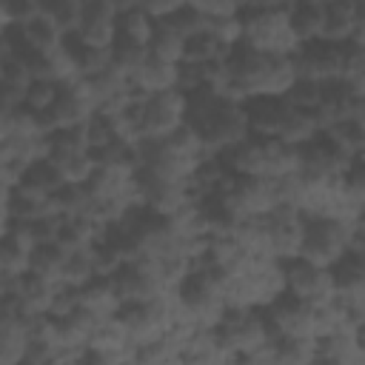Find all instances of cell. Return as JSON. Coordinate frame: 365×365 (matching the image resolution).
I'll return each instance as SVG.
<instances>
[{
  "label": "cell",
  "mask_w": 365,
  "mask_h": 365,
  "mask_svg": "<svg viewBox=\"0 0 365 365\" xmlns=\"http://www.w3.org/2000/svg\"><path fill=\"white\" fill-rule=\"evenodd\" d=\"M57 128L63 125H80L86 123L94 111H97V100L88 88V83L83 77H71V80H63L60 83V91H57V100L54 106L48 108Z\"/></svg>",
  "instance_id": "5bb4252c"
},
{
  "label": "cell",
  "mask_w": 365,
  "mask_h": 365,
  "mask_svg": "<svg viewBox=\"0 0 365 365\" xmlns=\"http://www.w3.org/2000/svg\"><path fill=\"white\" fill-rule=\"evenodd\" d=\"M54 285H57V282L40 277V274H34V271H23L20 277L0 279V294L14 297V302H17V308H20L23 314H48Z\"/></svg>",
  "instance_id": "9a60e30c"
},
{
  "label": "cell",
  "mask_w": 365,
  "mask_h": 365,
  "mask_svg": "<svg viewBox=\"0 0 365 365\" xmlns=\"http://www.w3.org/2000/svg\"><path fill=\"white\" fill-rule=\"evenodd\" d=\"M108 48H111V66H117V68L125 71L128 77H131V74L148 60V54H151V48H148L145 40L125 37V34H117Z\"/></svg>",
  "instance_id": "f546056e"
},
{
  "label": "cell",
  "mask_w": 365,
  "mask_h": 365,
  "mask_svg": "<svg viewBox=\"0 0 365 365\" xmlns=\"http://www.w3.org/2000/svg\"><path fill=\"white\" fill-rule=\"evenodd\" d=\"M31 248H34V240H31L26 222L3 220V240H0V279L20 277L23 271H29Z\"/></svg>",
  "instance_id": "2e32d148"
},
{
  "label": "cell",
  "mask_w": 365,
  "mask_h": 365,
  "mask_svg": "<svg viewBox=\"0 0 365 365\" xmlns=\"http://www.w3.org/2000/svg\"><path fill=\"white\" fill-rule=\"evenodd\" d=\"M331 274H334L336 297L348 302H365V251L348 248L331 265Z\"/></svg>",
  "instance_id": "d6986e66"
},
{
  "label": "cell",
  "mask_w": 365,
  "mask_h": 365,
  "mask_svg": "<svg viewBox=\"0 0 365 365\" xmlns=\"http://www.w3.org/2000/svg\"><path fill=\"white\" fill-rule=\"evenodd\" d=\"M317 362H331V365H348V362H365L354 331L351 328H339L331 334L317 336Z\"/></svg>",
  "instance_id": "7402d4cb"
},
{
  "label": "cell",
  "mask_w": 365,
  "mask_h": 365,
  "mask_svg": "<svg viewBox=\"0 0 365 365\" xmlns=\"http://www.w3.org/2000/svg\"><path fill=\"white\" fill-rule=\"evenodd\" d=\"M163 23H168L174 31H180L182 37H191V34H197V31H202L205 26H208V14L205 11H200L194 3H185L182 9H177V11H171L168 17H160Z\"/></svg>",
  "instance_id": "74e56055"
},
{
  "label": "cell",
  "mask_w": 365,
  "mask_h": 365,
  "mask_svg": "<svg viewBox=\"0 0 365 365\" xmlns=\"http://www.w3.org/2000/svg\"><path fill=\"white\" fill-rule=\"evenodd\" d=\"M297 77H311V80H334L342 74V57H345V43L334 40H308L299 43V48L291 54Z\"/></svg>",
  "instance_id": "4fadbf2b"
},
{
  "label": "cell",
  "mask_w": 365,
  "mask_h": 365,
  "mask_svg": "<svg viewBox=\"0 0 365 365\" xmlns=\"http://www.w3.org/2000/svg\"><path fill=\"white\" fill-rule=\"evenodd\" d=\"M200 11H205L208 17H217V14H242L248 0H191Z\"/></svg>",
  "instance_id": "ee69618b"
},
{
  "label": "cell",
  "mask_w": 365,
  "mask_h": 365,
  "mask_svg": "<svg viewBox=\"0 0 365 365\" xmlns=\"http://www.w3.org/2000/svg\"><path fill=\"white\" fill-rule=\"evenodd\" d=\"M282 271H285V291L308 299V302H328L336 288H334V274L328 265H319L308 257H291L282 259Z\"/></svg>",
  "instance_id": "30bf717a"
},
{
  "label": "cell",
  "mask_w": 365,
  "mask_h": 365,
  "mask_svg": "<svg viewBox=\"0 0 365 365\" xmlns=\"http://www.w3.org/2000/svg\"><path fill=\"white\" fill-rule=\"evenodd\" d=\"M271 362H282V365L317 362V336H274Z\"/></svg>",
  "instance_id": "484cf974"
},
{
  "label": "cell",
  "mask_w": 365,
  "mask_h": 365,
  "mask_svg": "<svg viewBox=\"0 0 365 365\" xmlns=\"http://www.w3.org/2000/svg\"><path fill=\"white\" fill-rule=\"evenodd\" d=\"M297 80L291 54L259 51L248 43H237L225 51V94L237 100L288 94Z\"/></svg>",
  "instance_id": "6da1fadb"
},
{
  "label": "cell",
  "mask_w": 365,
  "mask_h": 365,
  "mask_svg": "<svg viewBox=\"0 0 365 365\" xmlns=\"http://www.w3.org/2000/svg\"><path fill=\"white\" fill-rule=\"evenodd\" d=\"M314 305L317 302L299 299L288 291H282L274 302L262 305L271 336H317V331H314Z\"/></svg>",
  "instance_id": "8fae6325"
},
{
  "label": "cell",
  "mask_w": 365,
  "mask_h": 365,
  "mask_svg": "<svg viewBox=\"0 0 365 365\" xmlns=\"http://www.w3.org/2000/svg\"><path fill=\"white\" fill-rule=\"evenodd\" d=\"M359 0H325V26H322V40L334 43H348L354 31Z\"/></svg>",
  "instance_id": "cb8c5ba5"
},
{
  "label": "cell",
  "mask_w": 365,
  "mask_h": 365,
  "mask_svg": "<svg viewBox=\"0 0 365 365\" xmlns=\"http://www.w3.org/2000/svg\"><path fill=\"white\" fill-rule=\"evenodd\" d=\"M285 9H288V20H291V29L299 37V43L322 37L325 0H291Z\"/></svg>",
  "instance_id": "603a6c76"
},
{
  "label": "cell",
  "mask_w": 365,
  "mask_h": 365,
  "mask_svg": "<svg viewBox=\"0 0 365 365\" xmlns=\"http://www.w3.org/2000/svg\"><path fill=\"white\" fill-rule=\"evenodd\" d=\"M63 48L68 51L71 57V66L80 77H91L97 71H103L106 66H111V48H103V46H91L86 43L77 31H68L63 37Z\"/></svg>",
  "instance_id": "ffe728a7"
},
{
  "label": "cell",
  "mask_w": 365,
  "mask_h": 365,
  "mask_svg": "<svg viewBox=\"0 0 365 365\" xmlns=\"http://www.w3.org/2000/svg\"><path fill=\"white\" fill-rule=\"evenodd\" d=\"M117 9L111 0H83V14H80V26L77 34L91 43V46H103L108 48L117 37Z\"/></svg>",
  "instance_id": "e0dca14e"
},
{
  "label": "cell",
  "mask_w": 365,
  "mask_h": 365,
  "mask_svg": "<svg viewBox=\"0 0 365 365\" xmlns=\"http://www.w3.org/2000/svg\"><path fill=\"white\" fill-rule=\"evenodd\" d=\"M297 108H305V111H314L322 100V80H311V77H297L294 86L288 88L285 94Z\"/></svg>",
  "instance_id": "ab89813d"
},
{
  "label": "cell",
  "mask_w": 365,
  "mask_h": 365,
  "mask_svg": "<svg viewBox=\"0 0 365 365\" xmlns=\"http://www.w3.org/2000/svg\"><path fill=\"white\" fill-rule=\"evenodd\" d=\"M348 248H351V220L319 214V211H305L299 257H308L331 268Z\"/></svg>",
  "instance_id": "277c9868"
},
{
  "label": "cell",
  "mask_w": 365,
  "mask_h": 365,
  "mask_svg": "<svg viewBox=\"0 0 365 365\" xmlns=\"http://www.w3.org/2000/svg\"><path fill=\"white\" fill-rule=\"evenodd\" d=\"M222 46H237L242 43V14H217V17H208V26H205Z\"/></svg>",
  "instance_id": "60d3db41"
},
{
  "label": "cell",
  "mask_w": 365,
  "mask_h": 365,
  "mask_svg": "<svg viewBox=\"0 0 365 365\" xmlns=\"http://www.w3.org/2000/svg\"><path fill=\"white\" fill-rule=\"evenodd\" d=\"M83 305H88L91 311H97L100 317H114L117 308L123 305L120 297H117V288H114V279L111 277H94L83 285Z\"/></svg>",
  "instance_id": "f1b7e54d"
},
{
  "label": "cell",
  "mask_w": 365,
  "mask_h": 365,
  "mask_svg": "<svg viewBox=\"0 0 365 365\" xmlns=\"http://www.w3.org/2000/svg\"><path fill=\"white\" fill-rule=\"evenodd\" d=\"M185 3H191V0H137V6H143L151 17H168L171 11H177V9H182Z\"/></svg>",
  "instance_id": "f6af8a7d"
},
{
  "label": "cell",
  "mask_w": 365,
  "mask_h": 365,
  "mask_svg": "<svg viewBox=\"0 0 365 365\" xmlns=\"http://www.w3.org/2000/svg\"><path fill=\"white\" fill-rule=\"evenodd\" d=\"M80 305H83V285H74V282H68V279H60V282L54 285L48 314H51V317H66V314L77 311Z\"/></svg>",
  "instance_id": "f35d334b"
},
{
  "label": "cell",
  "mask_w": 365,
  "mask_h": 365,
  "mask_svg": "<svg viewBox=\"0 0 365 365\" xmlns=\"http://www.w3.org/2000/svg\"><path fill=\"white\" fill-rule=\"evenodd\" d=\"M57 91H60V83H54V80H31L26 88L23 106H29L31 111H46L54 106Z\"/></svg>",
  "instance_id": "b9f144b4"
},
{
  "label": "cell",
  "mask_w": 365,
  "mask_h": 365,
  "mask_svg": "<svg viewBox=\"0 0 365 365\" xmlns=\"http://www.w3.org/2000/svg\"><path fill=\"white\" fill-rule=\"evenodd\" d=\"M37 3H40V11L48 14L63 29V34L77 31L80 14H83V0H37Z\"/></svg>",
  "instance_id": "8d00e7d4"
},
{
  "label": "cell",
  "mask_w": 365,
  "mask_h": 365,
  "mask_svg": "<svg viewBox=\"0 0 365 365\" xmlns=\"http://www.w3.org/2000/svg\"><path fill=\"white\" fill-rule=\"evenodd\" d=\"M131 342H145L160 334H165L174 322V294H163L154 299H137V302H123L114 314Z\"/></svg>",
  "instance_id": "ba28073f"
},
{
  "label": "cell",
  "mask_w": 365,
  "mask_h": 365,
  "mask_svg": "<svg viewBox=\"0 0 365 365\" xmlns=\"http://www.w3.org/2000/svg\"><path fill=\"white\" fill-rule=\"evenodd\" d=\"M354 157L328 134L319 131L314 140L299 145V177L308 185H339Z\"/></svg>",
  "instance_id": "8992f818"
},
{
  "label": "cell",
  "mask_w": 365,
  "mask_h": 365,
  "mask_svg": "<svg viewBox=\"0 0 365 365\" xmlns=\"http://www.w3.org/2000/svg\"><path fill=\"white\" fill-rule=\"evenodd\" d=\"M351 43L365 46V0H359L356 9V20H354V31H351Z\"/></svg>",
  "instance_id": "bcb514c9"
},
{
  "label": "cell",
  "mask_w": 365,
  "mask_h": 365,
  "mask_svg": "<svg viewBox=\"0 0 365 365\" xmlns=\"http://www.w3.org/2000/svg\"><path fill=\"white\" fill-rule=\"evenodd\" d=\"M111 279H114L120 302H137V299H154L163 294H174L165 285L157 257H128L111 274Z\"/></svg>",
  "instance_id": "9c48e42d"
},
{
  "label": "cell",
  "mask_w": 365,
  "mask_h": 365,
  "mask_svg": "<svg viewBox=\"0 0 365 365\" xmlns=\"http://www.w3.org/2000/svg\"><path fill=\"white\" fill-rule=\"evenodd\" d=\"M351 157L362 154L365 151V120L359 117H351V120H336L331 128H325Z\"/></svg>",
  "instance_id": "e575fe53"
},
{
  "label": "cell",
  "mask_w": 365,
  "mask_h": 365,
  "mask_svg": "<svg viewBox=\"0 0 365 365\" xmlns=\"http://www.w3.org/2000/svg\"><path fill=\"white\" fill-rule=\"evenodd\" d=\"M66 259H68V248L57 240H48V242H34L31 248V262H29V271L51 279V282H60L63 279V268H66Z\"/></svg>",
  "instance_id": "d4e9b609"
},
{
  "label": "cell",
  "mask_w": 365,
  "mask_h": 365,
  "mask_svg": "<svg viewBox=\"0 0 365 365\" xmlns=\"http://www.w3.org/2000/svg\"><path fill=\"white\" fill-rule=\"evenodd\" d=\"M154 23L157 17H151L143 6H131L125 11L117 14V34H125V37H137V40H151V31H154Z\"/></svg>",
  "instance_id": "836d02e7"
},
{
  "label": "cell",
  "mask_w": 365,
  "mask_h": 365,
  "mask_svg": "<svg viewBox=\"0 0 365 365\" xmlns=\"http://www.w3.org/2000/svg\"><path fill=\"white\" fill-rule=\"evenodd\" d=\"M185 97H188L185 125L197 134V140L205 148L222 151V148H228V145H234L251 134L242 100L228 97L225 91L208 88V86H202Z\"/></svg>",
  "instance_id": "7a4b0ae2"
},
{
  "label": "cell",
  "mask_w": 365,
  "mask_h": 365,
  "mask_svg": "<svg viewBox=\"0 0 365 365\" xmlns=\"http://www.w3.org/2000/svg\"><path fill=\"white\" fill-rule=\"evenodd\" d=\"M0 11H3V26H23L40 11V3L37 0H0Z\"/></svg>",
  "instance_id": "7bdbcfd3"
},
{
  "label": "cell",
  "mask_w": 365,
  "mask_h": 365,
  "mask_svg": "<svg viewBox=\"0 0 365 365\" xmlns=\"http://www.w3.org/2000/svg\"><path fill=\"white\" fill-rule=\"evenodd\" d=\"M94 277H100V274H97V262H94L91 245L88 248H71L68 259H66V268H63V279H68L74 285H86Z\"/></svg>",
  "instance_id": "d590c367"
},
{
  "label": "cell",
  "mask_w": 365,
  "mask_h": 365,
  "mask_svg": "<svg viewBox=\"0 0 365 365\" xmlns=\"http://www.w3.org/2000/svg\"><path fill=\"white\" fill-rule=\"evenodd\" d=\"M265 225H268V257H274V259L299 257L305 211H299L294 205H274L265 214Z\"/></svg>",
  "instance_id": "7c38bea8"
},
{
  "label": "cell",
  "mask_w": 365,
  "mask_h": 365,
  "mask_svg": "<svg viewBox=\"0 0 365 365\" xmlns=\"http://www.w3.org/2000/svg\"><path fill=\"white\" fill-rule=\"evenodd\" d=\"M354 339H356V345H359V351H362V356H365V319L354 328Z\"/></svg>",
  "instance_id": "c3c4849f"
},
{
  "label": "cell",
  "mask_w": 365,
  "mask_h": 365,
  "mask_svg": "<svg viewBox=\"0 0 365 365\" xmlns=\"http://www.w3.org/2000/svg\"><path fill=\"white\" fill-rule=\"evenodd\" d=\"M231 46H222L208 29L185 37V54L182 60H191V63H208V60H217V57H225Z\"/></svg>",
  "instance_id": "d6a6232c"
},
{
  "label": "cell",
  "mask_w": 365,
  "mask_h": 365,
  "mask_svg": "<svg viewBox=\"0 0 365 365\" xmlns=\"http://www.w3.org/2000/svg\"><path fill=\"white\" fill-rule=\"evenodd\" d=\"M291 0H248L245 9H285Z\"/></svg>",
  "instance_id": "7dc6e473"
},
{
  "label": "cell",
  "mask_w": 365,
  "mask_h": 365,
  "mask_svg": "<svg viewBox=\"0 0 365 365\" xmlns=\"http://www.w3.org/2000/svg\"><path fill=\"white\" fill-rule=\"evenodd\" d=\"M86 83H88V88H91V94H94V100H97V108L103 106V103H108V100H114V97H123V94H128L134 86H131V77L125 74V71H120L117 66H106L103 71H97V74H91V77H83Z\"/></svg>",
  "instance_id": "4316f807"
},
{
  "label": "cell",
  "mask_w": 365,
  "mask_h": 365,
  "mask_svg": "<svg viewBox=\"0 0 365 365\" xmlns=\"http://www.w3.org/2000/svg\"><path fill=\"white\" fill-rule=\"evenodd\" d=\"M23 34H26L29 46L31 48H40V51H48V48L63 46V37H66L63 29L48 14H43V11H37L29 23H23Z\"/></svg>",
  "instance_id": "4dcf8cb0"
},
{
  "label": "cell",
  "mask_w": 365,
  "mask_h": 365,
  "mask_svg": "<svg viewBox=\"0 0 365 365\" xmlns=\"http://www.w3.org/2000/svg\"><path fill=\"white\" fill-rule=\"evenodd\" d=\"M242 43L271 54H294L299 48V37L291 29L288 9H245Z\"/></svg>",
  "instance_id": "5b68a950"
},
{
  "label": "cell",
  "mask_w": 365,
  "mask_h": 365,
  "mask_svg": "<svg viewBox=\"0 0 365 365\" xmlns=\"http://www.w3.org/2000/svg\"><path fill=\"white\" fill-rule=\"evenodd\" d=\"M222 200V205L240 220V217H254V214H268L277 202V182L271 177H251V174H234L211 191Z\"/></svg>",
  "instance_id": "52a82bcc"
},
{
  "label": "cell",
  "mask_w": 365,
  "mask_h": 365,
  "mask_svg": "<svg viewBox=\"0 0 365 365\" xmlns=\"http://www.w3.org/2000/svg\"><path fill=\"white\" fill-rule=\"evenodd\" d=\"M66 182H68V180L63 177V171L57 168V163L48 160V157L34 160V163L29 165L26 177L20 180L23 188H29V191H34V194H43V197H51V194H54L57 188H63Z\"/></svg>",
  "instance_id": "83f0119b"
},
{
  "label": "cell",
  "mask_w": 365,
  "mask_h": 365,
  "mask_svg": "<svg viewBox=\"0 0 365 365\" xmlns=\"http://www.w3.org/2000/svg\"><path fill=\"white\" fill-rule=\"evenodd\" d=\"M214 331H217V339L225 348L228 359H234V362H248L262 345H268L274 339L262 308L228 305L222 311V317L214 322Z\"/></svg>",
  "instance_id": "3957f363"
},
{
  "label": "cell",
  "mask_w": 365,
  "mask_h": 365,
  "mask_svg": "<svg viewBox=\"0 0 365 365\" xmlns=\"http://www.w3.org/2000/svg\"><path fill=\"white\" fill-rule=\"evenodd\" d=\"M177 74H180V63H168V60H160V57L148 54V60L131 74V86L137 91L157 94V91L177 88Z\"/></svg>",
  "instance_id": "44dd1931"
},
{
  "label": "cell",
  "mask_w": 365,
  "mask_h": 365,
  "mask_svg": "<svg viewBox=\"0 0 365 365\" xmlns=\"http://www.w3.org/2000/svg\"><path fill=\"white\" fill-rule=\"evenodd\" d=\"M245 103V114H248V125L254 134H265V137H277L279 125L291 108V100L285 94H265V97H251L242 100Z\"/></svg>",
  "instance_id": "ac0fdd59"
},
{
  "label": "cell",
  "mask_w": 365,
  "mask_h": 365,
  "mask_svg": "<svg viewBox=\"0 0 365 365\" xmlns=\"http://www.w3.org/2000/svg\"><path fill=\"white\" fill-rule=\"evenodd\" d=\"M148 48L154 57L160 60H168V63H180L182 54H185V37L180 31H174L168 23L157 20L154 23V31H151V40H148Z\"/></svg>",
  "instance_id": "1f68e13d"
}]
</instances>
